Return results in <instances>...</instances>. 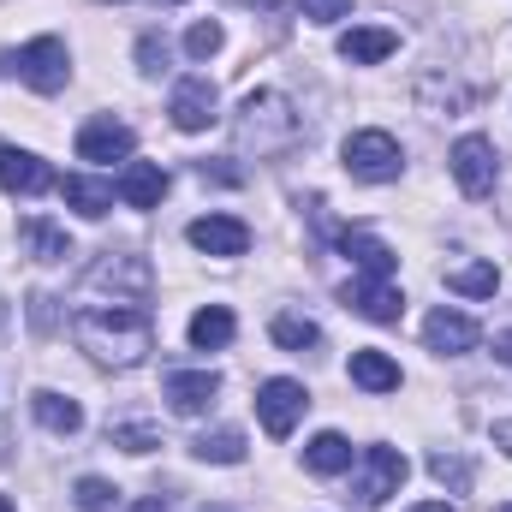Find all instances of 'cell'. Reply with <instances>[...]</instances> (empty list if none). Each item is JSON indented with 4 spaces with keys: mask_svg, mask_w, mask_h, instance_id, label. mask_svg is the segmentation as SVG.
<instances>
[{
    "mask_svg": "<svg viewBox=\"0 0 512 512\" xmlns=\"http://www.w3.org/2000/svg\"><path fill=\"white\" fill-rule=\"evenodd\" d=\"M405 471H411V465H405L399 447H364V471H358V483H352L358 507H382L387 495H399Z\"/></svg>",
    "mask_w": 512,
    "mask_h": 512,
    "instance_id": "obj_8",
    "label": "cell"
},
{
    "mask_svg": "<svg viewBox=\"0 0 512 512\" xmlns=\"http://www.w3.org/2000/svg\"><path fill=\"white\" fill-rule=\"evenodd\" d=\"M340 161H346V173L364 179V185H393L399 167H405V149H399L393 131H352V137L340 143Z\"/></svg>",
    "mask_w": 512,
    "mask_h": 512,
    "instance_id": "obj_3",
    "label": "cell"
},
{
    "mask_svg": "<svg viewBox=\"0 0 512 512\" xmlns=\"http://www.w3.org/2000/svg\"><path fill=\"white\" fill-rule=\"evenodd\" d=\"M429 477H435L441 489L465 495V489H471V459H465V453H435V459H429Z\"/></svg>",
    "mask_w": 512,
    "mask_h": 512,
    "instance_id": "obj_28",
    "label": "cell"
},
{
    "mask_svg": "<svg viewBox=\"0 0 512 512\" xmlns=\"http://www.w3.org/2000/svg\"><path fill=\"white\" fill-rule=\"evenodd\" d=\"M18 233H24V245H30V256H36V262H66V256H72V239H66L54 221H36V215H30Z\"/></svg>",
    "mask_w": 512,
    "mask_h": 512,
    "instance_id": "obj_25",
    "label": "cell"
},
{
    "mask_svg": "<svg viewBox=\"0 0 512 512\" xmlns=\"http://www.w3.org/2000/svg\"><path fill=\"white\" fill-rule=\"evenodd\" d=\"M352 459H358V453H352V441H346L340 429H322V435L304 447V465H310L316 477H340V471H352Z\"/></svg>",
    "mask_w": 512,
    "mask_h": 512,
    "instance_id": "obj_22",
    "label": "cell"
},
{
    "mask_svg": "<svg viewBox=\"0 0 512 512\" xmlns=\"http://www.w3.org/2000/svg\"><path fill=\"white\" fill-rule=\"evenodd\" d=\"M215 393H221V376L215 370H173L167 376V405L179 417H203L215 405Z\"/></svg>",
    "mask_w": 512,
    "mask_h": 512,
    "instance_id": "obj_16",
    "label": "cell"
},
{
    "mask_svg": "<svg viewBox=\"0 0 512 512\" xmlns=\"http://www.w3.org/2000/svg\"><path fill=\"white\" fill-rule=\"evenodd\" d=\"M60 197H66V209H78L84 221H102V215L114 209V185H108V179H90V173H66V179H60Z\"/></svg>",
    "mask_w": 512,
    "mask_h": 512,
    "instance_id": "obj_18",
    "label": "cell"
},
{
    "mask_svg": "<svg viewBox=\"0 0 512 512\" xmlns=\"http://www.w3.org/2000/svg\"><path fill=\"white\" fill-rule=\"evenodd\" d=\"M447 286L465 292V298H495L501 292V268L495 262H465V268H447Z\"/></svg>",
    "mask_w": 512,
    "mask_h": 512,
    "instance_id": "obj_26",
    "label": "cell"
},
{
    "mask_svg": "<svg viewBox=\"0 0 512 512\" xmlns=\"http://www.w3.org/2000/svg\"><path fill=\"white\" fill-rule=\"evenodd\" d=\"M72 501H78L84 512H114V507H120V489H114V483H102V477H84Z\"/></svg>",
    "mask_w": 512,
    "mask_h": 512,
    "instance_id": "obj_31",
    "label": "cell"
},
{
    "mask_svg": "<svg viewBox=\"0 0 512 512\" xmlns=\"http://www.w3.org/2000/svg\"><path fill=\"white\" fill-rule=\"evenodd\" d=\"M447 167H453V179H459V191H465V197H489V191H495V179H501V155H495V143H489V137H477V131L453 143Z\"/></svg>",
    "mask_w": 512,
    "mask_h": 512,
    "instance_id": "obj_5",
    "label": "cell"
},
{
    "mask_svg": "<svg viewBox=\"0 0 512 512\" xmlns=\"http://www.w3.org/2000/svg\"><path fill=\"white\" fill-rule=\"evenodd\" d=\"M191 453H197L203 465H239V459H245V435H239V429H215V435H197Z\"/></svg>",
    "mask_w": 512,
    "mask_h": 512,
    "instance_id": "obj_27",
    "label": "cell"
},
{
    "mask_svg": "<svg viewBox=\"0 0 512 512\" xmlns=\"http://www.w3.org/2000/svg\"><path fill=\"white\" fill-rule=\"evenodd\" d=\"M495 447L512 459V417H507V423H495Z\"/></svg>",
    "mask_w": 512,
    "mask_h": 512,
    "instance_id": "obj_35",
    "label": "cell"
},
{
    "mask_svg": "<svg viewBox=\"0 0 512 512\" xmlns=\"http://www.w3.org/2000/svg\"><path fill=\"white\" fill-rule=\"evenodd\" d=\"M0 191L6 197H42V191H60L54 167L30 149H0Z\"/></svg>",
    "mask_w": 512,
    "mask_h": 512,
    "instance_id": "obj_11",
    "label": "cell"
},
{
    "mask_svg": "<svg viewBox=\"0 0 512 512\" xmlns=\"http://www.w3.org/2000/svg\"><path fill=\"white\" fill-rule=\"evenodd\" d=\"M131 512H167V501H161V495H149V501H137Z\"/></svg>",
    "mask_w": 512,
    "mask_h": 512,
    "instance_id": "obj_37",
    "label": "cell"
},
{
    "mask_svg": "<svg viewBox=\"0 0 512 512\" xmlns=\"http://www.w3.org/2000/svg\"><path fill=\"white\" fill-rule=\"evenodd\" d=\"M191 346L197 352H221V346H233V334H239V322H233V310L227 304H203L197 316H191Z\"/></svg>",
    "mask_w": 512,
    "mask_h": 512,
    "instance_id": "obj_21",
    "label": "cell"
},
{
    "mask_svg": "<svg viewBox=\"0 0 512 512\" xmlns=\"http://www.w3.org/2000/svg\"><path fill=\"white\" fill-rule=\"evenodd\" d=\"M185 239H191V251L221 256V262L251 251V227H245L239 215H203V221H191V227H185Z\"/></svg>",
    "mask_w": 512,
    "mask_h": 512,
    "instance_id": "obj_12",
    "label": "cell"
},
{
    "mask_svg": "<svg viewBox=\"0 0 512 512\" xmlns=\"http://www.w3.org/2000/svg\"><path fill=\"white\" fill-rule=\"evenodd\" d=\"M233 131H239V149H245V155H256V161L286 155V149L304 137L298 114H292V102H286L280 90H251V96L239 102V120H233Z\"/></svg>",
    "mask_w": 512,
    "mask_h": 512,
    "instance_id": "obj_2",
    "label": "cell"
},
{
    "mask_svg": "<svg viewBox=\"0 0 512 512\" xmlns=\"http://www.w3.org/2000/svg\"><path fill=\"white\" fill-rule=\"evenodd\" d=\"M340 256H346L358 274H370V280H393V268H399V256L387 251L376 233H364V227H346V233H340Z\"/></svg>",
    "mask_w": 512,
    "mask_h": 512,
    "instance_id": "obj_17",
    "label": "cell"
},
{
    "mask_svg": "<svg viewBox=\"0 0 512 512\" xmlns=\"http://www.w3.org/2000/svg\"><path fill=\"white\" fill-rule=\"evenodd\" d=\"M221 42H227V30H221L215 18H203V24H191V30H185V54H191V60H215V54H221Z\"/></svg>",
    "mask_w": 512,
    "mask_h": 512,
    "instance_id": "obj_29",
    "label": "cell"
},
{
    "mask_svg": "<svg viewBox=\"0 0 512 512\" xmlns=\"http://www.w3.org/2000/svg\"><path fill=\"white\" fill-rule=\"evenodd\" d=\"M161 6H179V0H161Z\"/></svg>",
    "mask_w": 512,
    "mask_h": 512,
    "instance_id": "obj_40",
    "label": "cell"
},
{
    "mask_svg": "<svg viewBox=\"0 0 512 512\" xmlns=\"http://www.w3.org/2000/svg\"><path fill=\"white\" fill-rule=\"evenodd\" d=\"M72 340L108 370H137L155 352V322L143 304H84L72 316Z\"/></svg>",
    "mask_w": 512,
    "mask_h": 512,
    "instance_id": "obj_1",
    "label": "cell"
},
{
    "mask_svg": "<svg viewBox=\"0 0 512 512\" xmlns=\"http://www.w3.org/2000/svg\"><path fill=\"white\" fill-rule=\"evenodd\" d=\"M131 143H137V137H131L126 120L102 114V120H90V126L78 131V161H96V167H108V161H126Z\"/></svg>",
    "mask_w": 512,
    "mask_h": 512,
    "instance_id": "obj_14",
    "label": "cell"
},
{
    "mask_svg": "<svg viewBox=\"0 0 512 512\" xmlns=\"http://www.w3.org/2000/svg\"><path fill=\"white\" fill-rule=\"evenodd\" d=\"M6 72H18L36 96H60L66 78H72V54H66L60 36H36V42H24L18 54H6Z\"/></svg>",
    "mask_w": 512,
    "mask_h": 512,
    "instance_id": "obj_4",
    "label": "cell"
},
{
    "mask_svg": "<svg viewBox=\"0 0 512 512\" xmlns=\"http://www.w3.org/2000/svg\"><path fill=\"white\" fill-rule=\"evenodd\" d=\"M501 512H512V501H507V507H501Z\"/></svg>",
    "mask_w": 512,
    "mask_h": 512,
    "instance_id": "obj_42",
    "label": "cell"
},
{
    "mask_svg": "<svg viewBox=\"0 0 512 512\" xmlns=\"http://www.w3.org/2000/svg\"><path fill=\"white\" fill-rule=\"evenodd\" d=\"M340 304L358 310L364 322H382V328H393V322L405 316V298L393 292V280H370V274L346 280V286H340Z\"/></svg>",
    "mask_w": 512,
    "mask_h": 512,
    "instance_id": "obj_9",
    "label": "cell"
},
{
    "mask_svg": "<svg viewBox=\"0 0 512 512\" xmlns=\"http://www.w3.org/2000/svg\"><path fill=\"white\" fill-rule=\"evenodd\" d=\"M298 12H304L310 24H340V18L352 12V0H298Z\"/></svg>",
    "mask_w": 512,
    "mask_h": 512,
    "instance_id": "obj_33",
    "label": "cell"
},
{
    "mask_svg": "<svg viewBox=\"0 0 512 512\" xmlns=\"http://www.w3.org/2000/svg\"><path fill=\"white\" fill-rule=\"evenodd\" d=\"M304 405H310V393H304V382H292V376H274V382L256 387V417H262V429H268L274 441H286V435L298 429Z\"/></svg>",
    "mask_w": 512,
    "mask_h": 512,
    "instance_id": "obj_6",
    "label": "cell"
},
{
    "mask_svg": "<svg viewBox=\"0 0 512 512\" xmlns=\"http://www.w3.org/2000/svg\"><path fill=\"white\" fill-rule=\"evenodd\" d=\"M209 512H227V507H209Z\"/></svg>",
    "mask_w": 512,
    "mask_h": 512,
    "instance_id": "obj_41",
    "label": "cell"
},
{
    "mask_svg": "<svg viewBox=\"0 0 512 512\" xmlns=\"http://www.w3.org/2000/svg\"><path fill=\"white\" fill-rule=\"evenodd\" d=\"M411 512H453L447 501H423V507H411Z\"/></svg>",
    "mask_w": 512,
    "mask_h": 512,
    "instance_id": "obj_38",
    "label": "cell"
},
{
    "mask_svg": "<svg viewBox=\"0 0 512 512\" xmlns=\"http://www.w3.org/2000/svg\"><path fill=\"white\" fill-rule=\"evenodd\" d=\"M268 334H274V346H286V352H316V346H322V328H316L310 316H292V310H280V316L268 322Z\"/></svg>",
    "mask_w": 512,
    "mask_h": 512,
    "instance_id": "obj_24",
    "label": "cell"
},
{
    "mask_svg": "<svg viewBox=\"0 0 512 512\" xmlns=\"http://www.w3.org/2000/svg\"><path fill=\"white\" fill-rule=\"evenodd\" d=\"M423 340H429V352H441V358H459V352H471L477 340H483V328L465 316V310H429V322H423Z\"/></svg>",
    "mask_w": 512,
    "mask_h": 512,
    "instance_id": "obj_13",
    "label": "cell"
},
{
    "mask_svg": "<svg viewBox=\"0 0 512 512\" xmlns=\"http://www.w3.org/2000/svg\"><path fill=\"white\" fill-rule=\"evenodd\" d=\"M137 66H143L149 78H155V72H167V36H155V30H149V36H137Z\"/></svg>",
    "mask_w": 512,
    "mask_h": 512,
    "instance_id": "obj_32",
    "label": "cell"
},
{
    "mask_svg": "<svg viewBox=\"0 0 512 512\" xmlns=\"http://www.w3.org/2000/svg\"><path fill=\"white\" fill-rule=\"evenodd\" d=\"M352 382L364 393H393L399 387V364L387 352H376V346H364V352H352Z\"/></svg>",
    "mask_w": 512,
    "mask_h": 512,
    "instance_id": "obj_23",
    "label": "cell"
},
{
    "mask_svg": "<svg viewBox=\"0 0 512 512\" xmlns=\"http://www.w3.org/2000/svg\"><path fill=\"white\" fill-rule=\"evenodd\" d=\"M96 286H114V304H149V292H155V274H149V262L143 256H102L96 268H90V292Z\"/></svg>",
    "mask_w": 512,
    "mask_h": 512,
    "instance_id": "obj_7",
    "label": "cell"
},
{
    "mask_svg": "<svg viewBox=\"0 0 512 512\" xmlns=\"http://www.w3.org/2000/svg\"><path fill=\"white\" fill-rule=\"evenodd\" d=\"M495 358L512 370V334H495Z\"/></svg>",
    "mask_w": 512,
    "mask_h": 512,
    "instance_id": "obj_36",
    "label": "cell"
},
{
    "mask_svg": "<svg viewBox=\"0 0 512 512\" xmlns=\"http://www.w3.org/2000/svg\"><path fill=\"white\" fill-rule=\"evenodd\" d=\"M108 441L126 447V453H149V447H161V435H155L149 423H108Z\"/></svg>",
    "mask_w": 512,
    "mask_h": 512,
    "instance_id": "obj_30",
    "label": "cell"
},
{
    "mask_svg": "<svg viewBox=\"0 0 512 512\" xmlns=\"http://www.w3.org/2000/svg\"><path fill=\"white\" fill-rule=\"evenodd\" d=\"M197 179H203V185H209V179H215V185H239L245 173H239V167H221V161H197Z\"/></svg>",
    "mask_w": 512,
    "mask_h": 512,
    "instance_id": "obj_34",
    "label": "cell"
},
{
    "mask_svg": "<svg viewBox=\"0 0 512 512\" xmlns=\"http://www.w3.org/2000/svg\"><path fill=\"white\" fill-rule=\"evenodd\" d=\"M0 512H12V501H6V495H0Z\"/></svg>",
    "mask_w": 512,
    "mask_h": 512,
    "instance_id": "obj_39",
    "label": "cell"
},
{
    "mask_svg": "<svg viewBox=\"0 0 512 512\" xmlns=\"http://www.w3.org/2000/svg\"><path fill=\"white\" fill-rule=\"evenodd\" d=\"M30 411H36V423H42L48 435H78V429H84V405L66 399V393H54V387H36V393H30Z\"/></svg>",
    "mask_w": 512,
    "mask_h": 512,
    "instance_id": "obj_19",
    "label": "cell"
},
{
    "mask_svg": "<svg viewBox=\"0 0 512 512\" xmlns=\"http://www.w3.org/2000/svg\"><path fill=\"white\" fill-rule=\"evenodd\" d=\"M114 197H120L126 209H155V203L167 197V167H161V161H126L120 179H114Z\"/></svg>",
    "mask_w": 512,
    "mask_h": 512,
    "instance_id": "obj_15",
    "label": "cell"
},
{
    "mask_svg": "<svg viewBox=\"0 0 512 512\" xmlns=\"http://www.w3.org/2000/svg\"><path fill=\"white\" fill-rule=\"evenodd\" d=\"M167 114H173V126L179 131H209L215 120H221V90H215L209 78H179Z\"/></svg>",
    "mask_w": 512,
    "mask_h": 512,
    "instance_id": "obj_10",
    "label": "cell"
},
{
    "mask_svg": "<svg viewBox=\"0 0 512 512\" xmlns=\"http://www.w3.org/2000/svg\"><path fill=\"white\" fill-rule=\"evenodd\" d=\"M393 48H399V36L382 30V24H358V30L340 36V60H352V66H376V60H387Z\"/></svg>",
    "mask_w": 512,
    "mask_h": 512,
    "instance_id": "obj_20",
    "label": "cell"
}]
</instances>
